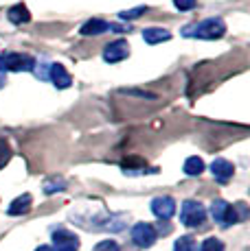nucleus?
I'll return each mask as SVG.
<instances>
[{
  "mask_svg": "<svg viewBox=\"0 0 250 251\" xmlns=\"http://www.w3.org/2000/svg\"><path fill=\"white\" fill-rule=\"evenodd\" d=\"M143 40H145L150 46H154V44H160V42L171 40V31H167V28H160V26L145 28V31H143Z\"/></svg>",
  "mask_w": 250,
  "mask_h": 251,
  "instance_id": "12",
  "label": "nucleus"
},
{
  "mask_svg": "<svg viewBox=\"0 0 250 251\" xmlns=\"http://www.w3.org/2000/svg\"><path fill=\"white\" fill-rule=\"evenodd\" d=\"M35 59L22 52H2L0 55V72H31Z\"/></svg>",
  "mask_w": 250,
  "mask_h": 251,
  "instance_id": "2",
  "label": "nucleus"
},
{
  "mask_svg": "<svg viewBox=\"0 0 250 251\" xmlns=\"http://www.w3.org/2000/svg\"><path fill=\"white\" fill-rule=\"evenodd\" d=\"M202 171H204V162H202V157H189V160L185 162V175L189 177H198L202 175Z\"/></svg>",
  "mask_w": 250,
  "mask_h": 251,
  "instance_id": "15",
  "label": "nucleus"
},
{
  "mask_svg": "<svg viewBox=\"0 0 250 251\" xmlns=\"http://www.w3.org/2000/svg\"><path fill=\"white\" fill-rule=\"evenodd\" d=\"M49 81H53V85H55V88L66 90V88H70V83H73V76L68 75V70H66L62 64H51Z\"/></svg>",
  "mask_w": 250,
  "mask_h": 251,
  "instance_id": "11",
  "label": "nucleus"
},
{
  "mask_svg": "<svg viewBox=\"0 0 250 251\" xmlns=\"http://www.w3.org/2000/svg\"><path fill=\"white\" fill-rule=\"evenodd\" d=\"M145 11H147V7L127 9V11H121V13H119V20H136V18H141Z\"/></svg>",
  "mask_w": 250,
  "mask_h": 251,
  "instance_id": "21",
  "label": "nucleus"
},
{
  "mask_svg": "<svg viewBox=\"0 0 250 251\" xmlns=\"http://www.w3.org/2000/svg\"><path fill=\"white\" fill-rule=\"evenodd\" d=\"M11 160V149L7 147V144H0V168H4V164Z\"/></svg>",
  "mask_w": 250,
  "mask_h": 251,
  "instance_id": "23",
  "label": "nucleus"
},
{
  "mask_svg": "<svg viewBox=\"0 0 250 251\" xmlns=\"http://www.w3.org/2000/svg\"><path fill=\"white\" fill-rule=\"evenodd\" d=\"M35 251H53V249H51V247H46V245H42V247H37Z\"/></svg>",
  "mask_w": 250,
  "mask_h": 251,
  "instance_id": "26",
  "label": "nucleus"
},
{
  "mask_svg": "<svg viewBox=\"0 0 250 251\" xmlns=\"http://www.w3.org/2000/svg\"><path fill=\"white\" fill-rule=\"evenodd\" d=\"M93 251H121V247H119L117 240H101Z\"/></svg>",
  "mask_w": 250,
  "mask_h": 251,
  "instance_id": "22",
  "label": "nucleus"
},
{
  "mask_svg": "<svg viewBox=\"0 0 250 251\" xmlns=\"http://www.w3.org/2000/svg\"><path fill=\"white\" fill-rule=\"evenodd\" d=\"M206 219V210L200 201H185L180 207V223L185 227H200Z\"/></svg>",
  "mask_w": 250,
  "mask_h": 251,
  "instance_id": "3",
  "label": "nucleus"
},
{
  "mask_svg": "<svg viewBox=\"0 0 250 251\" xmlns=\"http://www.w3.org/2000/svg\"><path fill=\"white\" fill-rule=\"evenodd\" d=\"M105 31H117V33H123V28L121 26H117V24H110V22H105V20H99V18H93V20H88L81 26V35H101V33H105Z\"/></svg>",
  "mask_w": 250,
  "mask_h": 251,
  "instance_id": "9",
  "label": "nucleus"
},
{
  "mask_svg": "<svg viewBox=\"0 0 250 251\" xmlns=\"http://www.w3.org/2000/svg\"><path fill=\"white\" fill-rule=\"evenodd\" d=\"M66 188L64 177H51V179L44 181V192L46 195H55V192H62Z\"/></svg>",
  "mask_w": 250,
  "mask_h": 251,
  "instance_id": "17",
  "label": "nucleus"
},
{
  "mask_svg": "<svg viewBox=\"0 0 250 251\" xmlns=\"http://www.w3.org/2000/svg\"><path fill=\"white\" fill-rule=\"evenodd\" d=\"M125 223H127V216L125 214H119V216H110L108 221H105L103 225H101V229H110V231H121L125 227Z\"/></svg>",
  "mask_w": 250,
  "mask_h": 251,
  "instance_id": "16",
  "label": "nucleus"
},
{
  "mask_svg": "<svg viewBox=\"0 0 250 251\" xmlns=\"http://www.w3.org/2000/svg\"><path fill=\"white\" fill-rule=\"evenodd\" d=\"M152 212L160 221H169L176 214V201L171 197H156L152 201Z\"/></svg>",
  "mask_w": 250,
  "mask_h": 251,
  "instance_id": "8",
  "label": "nucleus"
},
{
  "mask_svg": "<svg viewBox=\"0 0 250 251\" xmlns=\"http://www.w3.org/2000/svg\"><path fill=\"white\" fill-rule=\"evenodd\" d=\"M31 203H33L31 195H22V197H18V199H13V201H11V205H9L7 214H9V216H20V214H27V212L31 210Z\"/></svg>",
  "mask_w": 250,
  "mask_h": 251,
  "instance_id": "13",
  "label": "nucleus"
},
{
  "mask_svg": "<svg viewBox=\"0 0 250 251\" xmlns=\"http://www.w3.org/2000/svg\"><path fill=\"white\" fill-rule=\"evenodd\" d=\"M158 238V231L152 223H136L132 229V240L143 249H150Z\"/></svg>",
  "mask_w": 250,
  "mask_h": 251,
  "instance_id": "5",
  "label": "nucleus"
},
{
  "mask_svg": "<svg viewBox=\"0 0 250 251\" xmlns=\"http://www.w3.org/2000/svg\"><path fill=\"white\" fill-rule=\"evenodd\" d=\"M7 18L11 24H27L29 20H31V13H29L27 4H13L11 9L7 11Z\"/></svg>",
  "mask_w": 250,
  "mask_h": 251,
  "instance_id": "14",
  "label": "nucleus"
},
{
  "mask_svg": "<svg viewBox=\"0 0 250 251\" xmlns=\"http://www.w3.org/2000/svg\"><path fill=\"white\" fill-rule=\"evenodd\" d=\"M174 251H198V243L193 240V236H180L174 245Z\"/></svg>",
  "mask_w": 250,
  "mask_h": 251,
  "instance_id": "18",
  "label": "nucleus"
},
{
  "mask_svg": "<svg viewBox=\"0 0 250 251\" xmlns=\"http://www.w3.org/2000/svg\"><path fill=\"white\" fill-rule=\"evenodd\" d=\"M211 173H213L215 181L228 183L235 175V166L228 160H224V157H218V160H213V164H211Z\"/></svg>",
  "mask_w": 250,
  "mask_h": 251,
  "instance_id": "10",
  "label": "nucleus"
},
{
  "mask_svg": "<svg viewBox=\"0 0 250 251\" xmlns=\"http://www.w3.org/2000/svg\"><path fill=\"white\" fill-rule=\"evenodd\" d=\"M49 68H51V64H46V61H40V64L35 61V66H33L31 72H33V75H35L40 81H49Z\"/></svg>",
  "mask_w": 250,
  "mask_h": 251,
  "instance_id": "19",
  "label": "nucleus"
},
{
  "mask_svg": "<svg viewBox=\"0 0 250 251\" xmlns=\"http://www.w3.org/2000/svg\"><path fill=\"white\" fill-rule=\"evenodd\" d=\"M174 4L180 11H189V9H193L195 4H198V0H174Z\"/></svg>",
  "mask_w": 250,
  "mask_h": 251,
  "instance_id": "24",
  "label": "nucleus"
},
{
  "mask_svg": "<svg viewBox=\"0 0 250 251\" xmlns=\"http://www.w3.org/2000/svg\"><path fill=\"white\" fill-rule=\"evenodd\" d=\"M211 216H213L215 223H219L222 227H230L233 223H237L239 216H237V207L226 203L224 199H215L211 203Z\"/></svg>",
  "mask_w": 250,
  "mask_h": 251,
  "instance_id": "4",
  "label": "nucleus"
},
{
  "mask_svg": "<svg viewBox=\"0 0 250 251\" xmlns=\"http://www.w3.org/2000/svg\"><path fill=\"white\" fill-rule=\"evenodd\" d=\"M226 33V24L222 18H206L202 22L189 24L182 28L185 37H193V40H219Z\"/></svg>",
  "mask_w": 250,
  "mask_h": 251,
  "instance_id": "1",
  "label": "nucleus"
},
{
  "mask_svg": "<svg viewBox=\"0 0 250 251\" xmlns=\"http://www.w3.org/2000/svg\"><path fill=\"white\" fill-rule=\"evenodd\" d=\"M127 55H129V44L125 40L110 42V44L103 48V61H108V64H119V61H123Z\"/></svg>",
  "mask_w": 250,
  "mask_h": 251,
  "instance_id": "7",
  "label": "nucleus"
},
{
  "mask_svg": "<svg viewBox=\"0 0 250 251\" xmlns=\"http://www.w3.org/2000/svg\"><path fill=\"white\" fill-rule=\"evenodd\" d=\"M4 83H7V76H4V72H0V88H4Z\"/></svg>",
  "mask_w": 250,
  "mask_h": 251,
  "instance_id": "25",
  "label": "nucleus"
},
{
  "mask_svg": "<svg viewBox=\"0 0 250 251\" xmlns=\"http://www.w3.org/2000/svg\"><path fill=\"white\" fill-rule=\"evenodd\" d=\"M53 247L57 251H77L79 247V238L73 234V231L64 229V227H57L53 229Z\"/></svg>",
  "mask_w": 250,
  "mask_h": 251,
  "instance_id": "6",
  "label": "nucleus"
},
{
  "mask_svg": "<svg viewBox=\"0 0 250 251\" xmlns=\"http://www.w3.org/2000/svg\"><path fill=\"white\" fill-rule=\"evenodd\" d=\"M200 251H224V243L219 238H206L200 245Z\"/></svg>",
  "mask_w": 250,
  "mask_h": 251,
  "instance_id": "20",
  "label": "nucleus"
}]
</instances>
